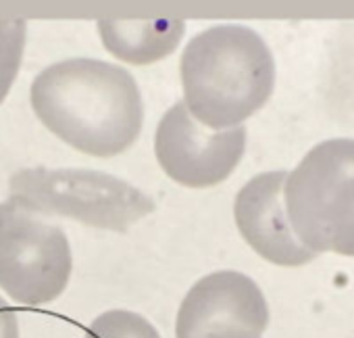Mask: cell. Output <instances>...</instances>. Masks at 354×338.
Returning <instances> with one entry per match:
<instances>
[{
	"label": "cell",
	"mask_w": 354,
	"mask_h": 338,
	"mask_svg": "<svg viewBox=\"0 0 354 338\" xmlns=\"http://www.w3.org/2000/svg\"><path fill=\"white\" fill-rule=\"evenodd\" d=\"M28 40V21H0V105L11 92Z\"/></svg>",
	"instance_id": "30bf717a"
},
{
	"label": "cell",
	"mask_w": 354,
	"mask_h": 338,
	"mask_svg": "<svg viewBox=\"0 0 354 338\" xmlns=\"http://www.w3.org/2000/svg\"><path fill=\"white\" fill-rule=\"evenodd\" d=\"M30 103L48 132L96 159L129 150L144 125L136 78L100 59L75 57L48 65L34 78Z\"/></svg>",
	"instance_id": "6da1fadb"
},
{
	"label": "cell",
	"mask_w": 354,
	"mask_h": 338,
	"mask_svg": "<svg viewBox=\"0 0 354 338\" xmlns=\"http://www.w3.org/2000/svg\"><path fill=\"white\" fill-rule=\"evenodd\" d=\"M180 78L188 113L213 132L240 127L267 105L275 61L267 42L246 26H213L182 53Z\"/></svg>",
	"instance_id": "7a4b0ae2"
},
{
	"label": "cell",
	"mask_w": 354,
	"mask_h": 338,
	"mask_svg": "<svg viewBox=\"0 0 354 338\" xmlns=\"http://www.w3.org/2000/svg\"><path fill=\"white\" fill-rule=\"evenodd\" d=\"M0 338H19L17 315L3 296H0Z\"/></svg>",
	"instance_id": "7c38bea8"
},
{
	"label": "cell",
	"mask_w": 354,
	"mask_h": 338,
	"mask_svg": "<svg viewBox=\"0 0 354 338\" xmlns=\"http://www.w3.org/2000/svg\"><path fill=\"white\" fill-rule=\"evenodd\" d=\"M246 150V127L213 132L180 100L165 111L154 134V157L165 176L192 190L225 182Z\"/></svg>",
	"instance_id": "8992f818"
},
{
	"label": "cell",
	"mask_w": 354,
	"mask_h": 338,
	"mask_svg": "<svg viewBox=\"0 0 354 338\" xmlns=\"http://www.w3.org/2000/svg\"><path fill=\"white\" fill-rule=\"evenodd\" d=\"M269 305L259 284L234 269L201 278L184 296L175 338H263Z\"/></svg>",
	"instance_id": "52a82bcc"
},
{
	"label": "cell",
	"mask_w": 354,
	"mask_h": 338,
	"mask_svg": "<svg viewBox=\"0 0 354 338\" xmlns=\"http://www.w3.org/2000/svg\"><path fill=\"white\" fill-rule=\"evenodd\" d=\"M73 269L67 234L15 199L0 203V288L19 305L57 301Z\"/></svg>",
	"instance_id": "5b68a950"
},
{
	"label": "cell",
	"mask_w": 354,
	"mask_h": 338,
	"mask_svg": "<svg viewBox=\"0 0 354 338\" xmlns=\"http://www.w3.org/2000/svg\"><path fill=\"white\" fill-rule=\"evenodd\" d=\"M9 193L44 217L59 215L113 232H127L156 209L146 193L96 169H19L9 180Z\"/></svg>",
	"instance_id": "277c9868"
},
{
	"label": "cell",
	"mask_w": 354,
	"mask_h": 338,
	"mask_svg": "<svg viewBox=\"0 0 354 338\" xmlns=\"http://www.w3.org/2000/svg\"><path fill=\"white\" fill-rule=\"evenodd\" d=\"M84 338H160V334L140 313L111 309L90 323Z\"/></svg>",
	"instance_id": "8fae6325"
},
{
	"label": "cell",
	"mask_w": 354,
	"mask_h": 338,
	"mask_svg": "<svg viewBox=\"0 0 354 338\" xmlns=\"http://www.w3.org/2000/svg\"><path fill=\"white\" fill-rule=\"evenodd\" d=\"M288 172H267L248 180L234 203L238 232L248 247L269 263L283 267L306 265L317 255L294 236L286 207L283 184Z\"/></svg>",
	"instance_id": "ba28073f"
},
{
	"label": "cell",
	"mask_w": 354,
	"mask_h": 338,
	"mask_svg": "<svg viewBox=\"0 0 354 338\" xmlns=\"http://www.w3.org/2000/svg\"><path fill=\"white\" fill-rule=\"evenodd\" d=\"M96 32L102 40V46L121 63L152 65L177 51V46L186 36V21L100 19L96 21Z\"/></svg>",
	"instance_id": "9c48e42d"
},
{
	"label": "cell",
	"mask_w": 354,
	"mask_h": 338,
	"mask_svg": "<svg viewBox=\"0 0 354 338\" xmlns=\"http://www.w3.org/2000/svg\"><path fill=\"white\" fill-rule=\"evenodd\" d=\"M283 207L302 247L354 257V140L333 138L310 148L286 178Z\"/></svg>",
	"instance_id": "3957f363"
}]
</instances>
